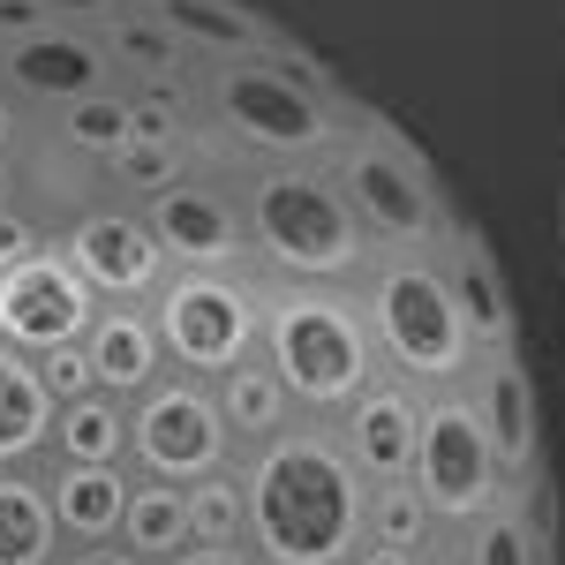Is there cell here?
<instances>
[{
	"label": "cell",
	"instance_id": "obj_1",
	"mask_svg": "<svg viewBox=\"0 0 565 565\" xmlns=\"http://www.w3.org/2000/svg\"><path fill=\"white\" fill-rule=\"evenodd\" d=\"M257 565H354L370 551V482L354 476L332 423H295L242 460Z\"/></svg>",
	"mask_w": 565,
	"mask_h": 565
},
{
	"label": "cell",
	"instance_id": "obj_2",
	"mask_svg": "<svg viewBox=\"0 0 565 565\" xmlns=\"http://www.w3.org/2000/svg\"><path fill=\"white\" fill-rule=\"evenodd\" d=\"M242 212L257 242V271L287 287H362L377 271V242L340 196L332 167H257L242 181Z\"/></svg>",
	"mask_w": 565,
	"mask_h": 565
},
{
	"label": "cell",
	"instance_id": "obj_3",
	"mask_svg": "<svg viewBox=\"0 0 565 565\" xmlns=\"http://www.w3.org/2000/svg\"><path fill=\"white\" fill-rule=\"evenodd\" d=\"M257 362L287 385V399L309 423H340L354 399L385 377L370 317L348 287H287V279H271V295H264Z\"/></svg>",
	"mask_w": 565,
	"mask_h": 565
},
{
	"label": "cell",
	"instance_id": "obj_4",
	"mask_svg": "<svg viewBox=\"0 0 565 565\" xmlns=\"http://www.w3.org/2000/svg\"><path fill=\"white\" fill-rule=\"evenodd\" d=\"M354 302L370 317V340L385 377H399L407 392H468L476 377V340H468V317L452 302V279L445 257H377V271L354 287Z\"/></svg>",
	"mask_w": 565,
	"mask_h": 565
},
{
	"label": "cell",
	"instance_id": "obj_5",
	"mask_svg": "<svg viewBox=\"0 0 565 565\" xmlns=\"http://www.w3.org/2000/svg\"><path fill=\"white\" fill-rule=\"evenodd\" d=\"M204 106L264 167H332L348 151V114H332V90L295 84L271 61H212Z\"/></svg>",
	"mask_w": 565,
	"mask_h": 565
},
{
	"label": "cell",
	"instance_id": "obj_6",
	"mask_svg": "<svg viewBox=\"0 0 565 565\" xmlns=\"http://www.w3.org/2000/svg\"><path fill=\"white\" fill-rule=\"evenodd\" d=\"M264 295L271 279L264 271H174L151 302V324L167 340L174 377L218 385L234 377L242 362H257L264 348Z\"/></svg>",
	"mask_w": 565,
	"mask_h": 565
},
{
	"label": "cell",
	"instance_id": "obj_7",
	"mask_svg": "<svg viewBox=\"0 0 565 565\" xmlns=\"http://www.w3.org/2000/svg\"><path fill=\"white\" fill-rule=\"evenodd\" d=\"M407 482L423 490V505L437 513L445 543H468L490 513H505L521 498V476L498 460V445H490L468 392L423 399V445H415V476Z\"/></svg>",
	"mask_w": 565,
	"mask_h": 565
},
{
	"label": "cell",
	"instance_id": "obj_8",
	"mask_svg": "<svg viewBox=\"0 0 565 565\" xmlns=\"http://www.w3.org/2000/svg\"><path fill=\"white\" fill-rule=\"evenodd\" d=\"M332 181H340V196L354 204V218L370 226V242L385 257H437L452 242V218H445V196H437L430 167L385 121L348 136V151L332 159Z\"/></svg>",
	"mask_w": 565,
	"mask_h": 565
},
{
	"label": "cell",
	"instance_id": "obj_9",
	"mask_svg": "<svg viewBox=\"0 0 565 565\" xmlns=\"http://www.w3.org/2000/svg\"><path fill=\"white\" fill-rule=\"evenodd\" d=\"M129 468L143 482H174V490H196L204 476L242 468V452L226 437V415H218V392L196 385V377L151 385L129 407Z\"/></svg>",
	"mask_w": 565,
	"mask_h": 565
},
{
	"label": "cell",
	"instance_id": "obj_10",
	"mask_svg": "<svg viewBox=\"0 0 565 565\" xmlns=\"http://www.w3.org/2000/svg\"><path fill=\"white\" fill-rule=\"evenodd\" d=\"M98 295L76 264L61 257V242H45L31 264L0 271V348L15 354H53V348H84L90 324H98Z\"/></svg>",
	"mask_w": 565,
	"mask_h": 565
},
{
	"label": "cell",
	"instance_id": "obj_11",
	"mask_svg": "<svg viewBox=\"0 0 565 565\" xmlns=\"http://www.w3.org/2000/svg\"><path fill=\"white\" fill-rule=\"evenodd\" d=\"M61 257L90 279L98 302L151 309V302H159V287L174 279V264H167V249H159V234H151L143 204H84V212L61 226Z\"/></svg>",
	"mask_w": 565,
	"mask_h": 565
},
{
	"label": "cell",
	"instance_id": "obj_12",
	"mask_svg": "<svg viewBox=\"0 0 565 565\" xmlns=\"http://www.w3.org/2000/svg\"><path fill=\"white\" fill-rule=\"evenodd\" d=\"M151 218V234H159V249L174 271H257V242H249V212H242V196H226L212 181H181L167 196H151L143 204Z\"/></svg>",
	"mask_w": 565,
	"mask_h": 565
},
{
	"label": "cell",
	"instance_id": "obj_13",
	"mask_svg": "<svg viewBox=\"0 0 565 565\" xmlns=\"http://www.w3.org/2000/svg\"><path fill=\"white\" fill-rule=\"evenodd\" d=\"M106 76H114L106 31H61V23H45L39 39L0 45V90H8V98L84 106V98L106 90Z\"/></svg>",
	"mask_w": 565,
	"mask_h": 565
},
{
	"label": "cell",
	"instance_id": "obj_14",
	"mask_svg": "<svg viewBox=\"0 0 565 565\" xmlns=\"http://www.w3.org/2000/svg\"><path fill=\"white\" fill-rule=\"evenodd\" d=\"M332 430H340V445H348L354 476L370 482V490H392V482L415 476V445H423V392H407L399 377H377V385L362 392Z\"/></svg>",
	"mask_w": 565,
	"mask_h": 565
},
{
	"label": "cell",
	"instance_id": "obj_15",
	"mask_svg": "<svg viewBox=\"0 0 565 565\" xmlns=\"http://www.w3.org/2000/svg\"><path fill=\"white\" fill-rule=\"evenodd\" d=\"M84 354H90V370H98V392H114V399H129V407L151 385H167V377H174V362H167V340H159L151 309H136V302H106V309H98Z\"/></svg>",
	"mask_w": 565,
	"mask_h": 565
},
{
	"label": "cell",
	"instance_id": "obj_16",
	"mask_svg": "<svg viewBox=\"0 0 565 565\" xmlns=\"http://www.w3.org/2000/svg\"><path fill=\"white\" fill-rule=\"evenodd\" d=\"M468 399H476V415H482V430H490V445H498V460H505L513 476H527L535 452H543V415H535V377H527L521 348L482 354L476 377H468Z\"/></svg>",
	"mask_w": 565,
	"mask_h": 565
},
{
	"label": "cell",
	"instance_id": "obj_17",
	"mask_svg": "<svg viewBox=\"0 0 565 565\" xmlns=\"http://www.w3.org/2000/svg\"><path fill=\"white\" fill-rule=\"evenodd\" d=\"M437 257H445V279H452V302H460V317H468L476 354H513V348H521V317H513V295H505V279H498L490 249H482L476 234L452 226V242H445Z\"/></svg>",
	"mask_w": 565,
	"mask_h": 565
},
{
	"label": "cell",
	"instance_id": "obj_18",
	"mask_svg": "<svg viewBox=\"0 0 565 565\" xmlns=\"http://www.w3.org/2000/svg\"><path fill=\"white\" fill-rule=\"evenodd\" d=\"M53 392H45L39 362L0 348V476H31L53 460Z\"/></svg>",
	"mask_w": 565,
	"mask_h": 565
},
{
	"label": "cell",
	"instance_id": "obj_19",
	"mask_svg": "<svg viewBox=\"0 0 565 565\" xmlns=\"http://www.w3.org/2000/svg\"><path fill=\"white\" fill-rule=\"evenodd\" d=\"M45 490H53V521L68 551H90V543H121L136 468H45Z\"/></svg>",
	"mask_w": 565,
	"mask_h": 565
},
{
	"label": "cell",
	"instance_id": "obj_20",
	"mask_svg": "<svg viewBox=\"0 0 565 565\" xmlns=\"http://www.w3.org/2000/svg\"><path fill=\"white\" fill-rule=\"evenodd\" d=\"M151 15L181 53H204V61H264L279 45L271 23L249 15L242 0H151Z\"/></svg>",
	"mask_w": 565,
	"mask_h": 565
},
{
	"label": "cell",
	"instance_id": "obj_21",
	"mask_svg": "<svg viewBox=\"0 0 565 565\" xmlns=\"http://www.w3.org/2000/svg\"><path fill=\"white\" fill-rule=\"evenodd\" d=\"M212 392H218V415H226V437H234V452H242V460L264 452L271 437H287L295 423H309L264 362H242V370H234V377H218Z\"/></svg>",
	"mask_w": 565,
	"mask_h": 565
},
{
	"label": "cell",
	"instance_id": "obj_22",
	"mask_svg": "<svg viewBox=\"0 0 565 565\" xmlns=\"http://www.w3.org/2000/svg\"><path fill=\"white\" fill-rule=\"evenodd\" d=\"M45 468H129V399L90 392L53 415V460Z\"/></svg>",
	"mask_w": 565,
	"mask_h": 565
},
{
	"label": "cell",
	"instance_id": "obj_23",
	"mask_svg": "<svg viewBox=\"0 0 565 565\" xmlns=\"http://www.w3.org/2000/svg\"><path fill=\"white\" fill-rule=\"evenodd\" d=\"M61 558H68V535L53 521L45 468L0 476V565H61Z\"/></svg>",
	"mask_w": 565,
	"mask_h": 565
},
{
	"label": "cell",
	"instance_id": "obj_24",
	"mask_svg": "<svg viewBox=\"0 0 565 565\" xmlns=\"http://www.w3.org/2000/svg\"><path fill=\"white\" fill-rule=\"evenodd\" d=\"M189 543H196V527H189V490L136 476L129 521H121V551H136L143 565H174Z\"/></svg>",
	"mask_w": 565,
	"mask_h": 565
},
{
	"label": "cell",
	"instance_id": "obj_25",
	"mask_svg": "<svg viewBox=\"0 0 565 565\" xmlns=\"http://www.w3.org/2000/svg\"><path fill=\"white\" fill-rule=\"evenodd\" d=\"M370 543L377 551H399V558H452V543H445V527H437V513L423 505V490L415 482H392V490H377L370 498Z\"/></svg>",
	"mask_w": 565,
	"mask_h": 565
},
{
	"label": "cell",
	"instance_id": "obj_26",
	"mask_svg": "<svg viewBox=\"0 0 565 565\" xmlns=\"http://www.w3.org/2000/svg\"><path fill=\"white\" fill-rule=\"evenodd\" d=\"M452 565H551V535L527 521V505L513 498V505L490 513L468 543H452Z\"/></svg>",
	"mask_w": 565,
	"mask_h": 565
},
{
	"label": "cell",
	"instance_id": "obj_27",
	"mask_svg": "<svg viewBox=\"0 0 565 565\" xmlns=\"http://www.w3.org/2000/svg\"><path fill=\"white\" fill-rule=\"evenodd\" d=\"M61 136L76 143V151H90V159H121L136 143V98H121V90H98V98H84V106H68L61 114Z\"/></svg>",
	"mask_w": 565,
	"mask_h": 565
},
{
	"label": "cell",
	"instance_id": "obj_28",
	"mask_svg": "<svg viewBox=\"0 0 565 565\" xmlns=\"http://www.w3.org/2000/svg\"><path fill=\"white\" fill-rule=\"evenodd\" d=\"M189 527H196V543H249V482L242 468H226V476H204L189 490Z\"/></svg>",
	"mask_w": 565,
	"mask_h": 565
},
{
	"label": "cell",
	"instance_id": "obj_29",
	"mask_svg": "<svg viewBox=\"0 0 565 565\" xmlns=\"http://www.w3.org/2000/svg\"><path fill=\"white\" fill-rule=\"evenodd\" d=\"M114 181H121V196H129V204H151V196L181 189V181H189V167H181L174 143H129V151L114 159Z\"/></svg>",
	"mask_w": 565,
	"mask_h": 565
},
{
	"label": "cell",
	"instance_id": "obj_30",
	"mask_svg": "<svg viewBox=\"0 0 565 565\" xmlns=\"http://www.w3.org/2000/svg\"><path fill=\"white\" fill-rule=\"evenodd\" d=\"M106 53L114 61H129V68H143V76H167L181 61V45L159 31V15L143 8V15H121V23H106Z\"/></svg>",
	"mask_w": 565,
	"mask_h": 565
},
{
	"label": "cell",
	"instance_id": "obj_31",
	"mask_svg": "<svg viewBox=\"0 0 565 565\" xmlns=\"http://www.w3.org/2000/svg\"><path fill=\"white\" fill-rule=\"evenodd\" d=\"M39 377H45V392H53V407H68V399H90V392H98V370H90L84 348L39 354Z\"/></svg>",
	"mask_w": 565,
	"mask_h": 565
},
{
	"label": "cell",
	"instance_id": "obj_32",
	"mask_svg": "<svg viewBox=\"0 0 565 565\" xmlns=\"http://www.w3.org/2000/svg\"><path fill=\"white\" fill-rule=\"evenodd\" d=\"M45 23H61V31H106V23H121L129 8L121 0H39Z\"/></svg>",
	"mask_w": 565,
	"mask_h": 565
},
{
	"label": "cell",
	"instance_id": "obj_33",
	"mask_svg": "<svg viewBox=\"0 0 565 565\" xmlns=\"http://www.w3.org/2000/svg\"><path fill=\"white\" fill-rule=\"evenodd\" d=\"M39 249H45L39 218H31V212H15V204H8V212H0V271H15V264H31Z\"/></svg>",
	"mask_w": 565,
	"mask_h": 565
},
{
	"label": "cell",
	"instance_id": "obj_34",
	"mask_svg": "<svg viewBox=\"0 0 565 565\" xmlns=\"http://www.w3.org/2000/svg\"><path fill=\"white\" fill-rule=\"evenodd\" d=\"M39 31H45L39 0H0V45H15V39H39Z\"/></svg>",
	"mask_w": 565,
	"mask_h": 565
},
{
	"label": "cell",
	"instance_id": "obj_35",
	"mask_svg": "<svg viewBox=\"0 0 565 565\" xmlns=\"http://www.w3.org/2000/svg\"><path fill=\"white\" fill-rule=\"evenodd\" d=\"M174 565H257V551H249V543H226V551H218V543H189Z\"/></svg>",
	"mask_w": 565,
	"mask_h": 565
},
{
	"label": "cell",
	"instance_id": "obj_36",
	"mask_svg": "<svg viewBox=\"0 0 565 565\" xmlns=\"http://www.w3.org/2000/svg\"><path fill=\"white\" fill-rule=\"evenodd\" d=\"M61 565H143L136 551H121V543H90V551H68Z\"/></svg>",
	"mask_w": 565,
	"mask_h": 565
},
{
	"label": "cell",
	"instance_id": "obj_37",
	"mask_svg": "<svg viewBox=\"0 0 565 565\" xmlns=\"http://www.w3.org/2000/svg\"><path fill=\"white\" fill-rule=\"evenodd\" d=\"M15 129H23V121H15V98L0 90V159H8V143H15Z\"/></svg>",
	"mask_w": 565,
	"mask_h": 565
},
{
	"label": "cell",
	"instance_id": "obj_38",
	"mask_svg": "<svg viewBox=\"0 0 565 565\" xmlns=\"http://www.w3.org/2000/svg\"><path fill=\"white\" fill-rule=\"evenodd\" d=\"M354 565H423V558H399V551H377V543H370V551H362ZM437 565H445V558H437Z\"/></svg>",
	"mask_w": 565,
	"mask_h": 565
},
{
	"label": "cell",
	"instance_id": "obj_39",
	"mask_svg": "<svg viewBox=\"0 0 565 565\" xmlns=\"http://www.w3.org/2000/svg\"><path fill=\"white\" fill-rule=\"evenodd\" d=\"M8 204H15V167L0 159V212H8Z\"/></svg>",
	"mask_w": 565,
	"mask_h": 565
},
{
	"label": "cell",
	"instance_id": "obj_40",
	"mask_svg": "<svg viewBox=\"0 0 565 565\" xmlns=\"http://www.w3.org/2000/svg\"><path fill=\"white\" fill-rule=\"evenodd\" d=\"M445 565H452V558H445Z\"/></svg>",
	"mask_w": 565,
	"mask_h": 565
}]
</instances>
